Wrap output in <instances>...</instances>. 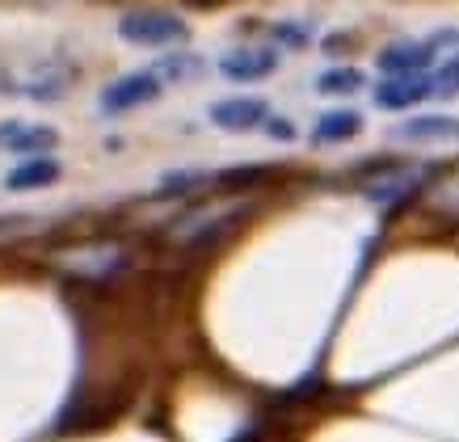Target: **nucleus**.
<instances>
[{"label": "nucleus", "instance_id": "obj_1", "mask_svg": "<svg viewBox=\"0 0 459 442\" xmlns=\"http://www.w3.org/2000/svg\"><path fill=\"white\" fill-rule=\"evenodd\" d=\"M118 39L131 47H178L190 39V26L173 9H131L118 17Z\"/></svg>", "mask_w": 459, "mask_h": 442}, {"label": "nucleus", "instance_id": "obj_2", "mask_svg": "<svg viewBox=\"0 0 459 442\" xmlns=\"http://www.w3.org/2000/svg\"><path fill=\"white\" fill-rule=\"evenodd\" d=\"M430 178V165H396V160H384L376 165L371 178L359 181V194L371 203V207H396L409 194H418Z\"/></svg>", "mask_w": 459, "mask_h": 442}, {"label": "nucleus", "instance_id": "obj_3", "mask_svg": "<svg viewBox=\"0 0 459 442\" xmlns=\"http://www.w3.org/2000/svg\"><path fill=\"white\" fill-rule=\"evenodd\" d=\"M76 81H81L76 64H68V59H59V56H47V59H39V64H30V68L13 72L17 93L30 97V101H39V106L64 101Z\"/></svg>", "mask_w": 459, "mask_h": 442}, {"label": "nucleus", "instance_id": "obj_4", "mask_svg": "<svg viewBox=\"0 0 459 442\" xmlns=\"http://www.w3.org/2000/svg\"><path fill=\"white\" fill-rule=\"evenodd\" d=\"M160 93H165V81H160L152 68L126 72V76L110 81L98 93V110L106 114V118H118V114H131V110H140V106L160 101Z\"/></svg>", "mask_w": 459, "mask_h": 442}, {"label": "nucleus", "instance_id": "obj_5", "mask_svg": "<svg viewBox=\"0 0 459 442\" xmlns=\"http://www.w3.org/2000/svg\"><path fill=\"white\" fill-rule=\"evenodd\" d=\"M215 68H220L223 81H232V84L270 81L282 68V51L274 42H245V47H232L228 56H220Z\"/></svg>", "mask_w": 459, "mask_h": 442}, {"label": "nucleus", "instance_id": "obj_6", "mask_svg": "<svg viewBox=\"0 0 459 442\" xmlns=\"http://www.w3.org/2000/svg\"><path fill=\"white\" fill-rule=\"evenodd\" d=\"M59 265H64L68 274H81V278H106L126 265V249L114 245V240H93V245L64 249L59 253Z\"/></svg>", "mask_w": 459, "mask_h": 442}, {"label": "nucleus", "instance_id": "obj_7", "mask_svg": "<svg viewBox=\"0 0 459 442\" xmlns=\"http://www.w3.org/2000/svg\"><path fill=\"white\" fill-rule=\"evenodd\" d=\"M240 211H245V198H220V203L195 207V211H186L181 220H173V232L169 236L181 240V245H190V240H203V236L228 228V220H237Z\"/></svg>", "mask_w": 459, "mask_h": 442}, {"label": "nucleus", "instance_id": "obj_8", "mask_svg": "<svg viewBox=\"0 0 459 442\" xmlns=\"http://www.w3.org/2000/svg\"><path fill=\"white\" fill-rule=\"evenodd\" d=\"M56 148H59V131L51 123H22V118H4L0 123V152L51 156Z\"/></svg>", "mask_w": 459, "mask_h": 442}, {"label": "nucleus", "instance_id": "obj_9", "mask_svg": "<svg viewBox=\"0 0 459 442\" xmlns=\"http://www.w3.org/2000/svg\"><path fill=\"white\" fill-rule=\"evenodd\" d=\"M426 97H434V76L430 72H413V76H384V81L371 89V101H376L379 110H413L421 106Z\"/></svg>", "mask_w": 459, "mask_h": 442}, {"label": "nucleus", "instance_id": "obj_10", "mask_svg": "<svg viewBox=\"0 0 459 442\" xmlns=\"http://www.w3.org/2000/svg\"><path fill=\"white\" fill-rule=\"evenodd\" d=\"M270 106L262 97H223L207 110V118L228 135H249V131H262L265 118H270Z\"/></svg>", "mask_w": 459, "mask_h": 442}, {"label": "nucleus", "instance_id": "obj_11", "mask_svg": "<svg viewBox=\"0 0 459 442\" xmlns=\"http://www.w3.org/2000/svg\"><path fill=\"white\" fill-rule=\"evenodd\" d=\"M434 59L438 51L430 47V39H396L376 56V68L384 76H413V72H430Z\"/></svg>", "mask_w": 459, "mask_h": 442}, {"label": "nucleus", "instance_id": "obj_12", "mask_svg": "<svg viewBox=\"0 0 459 442\" xmlns=\"http://www.w3.org/2000/svg\"><path fill=\"white\" fill-rule=\"evenodd\" d=\"M392 139H404V143H455L459 118L455 114H413V118L392 126Z\"/></svg>", "mask_w": 459, "mask_h": 442}, {"label": "nucleus", "instance_id": "obj_13", "mask_svg": "<svg viewBox=\"0 0 459 442\" xmlns=\"http://www.w3.org/2000/svg\"><path fill=\"white\" fill-rule=\"evenodd\" d=\"M64 178V165H59V156H22L9 173H4V190L13 194H26V190H47V186H56Z\"/></svg>", "mask_w": 459, "mask_h": 442}, {"label": "nucleus", "instance_id": "obj_14", "mask_svg": "<svg viewBox=\"0 0 459 442\" xmlns=\"http://www.w3.org/2000/svg\"><path fill=\"white\" fill-rule=\"evenodd\" d=\"M362 131L359 110H325L312 126V143H350Z\"/></svg>", "mask_w": 459, "mask_h": 442}, {"label": "nucleus", "instance_id": "obj_15", "mask_svg": "<svg viewBox=\"0 0 459 442\" xmlns=\"http://www.w3.org/2000/svg\"><path fill=\"white\" fill-rule=\"evenodd\" d=\"M265 39L274 42L279 51H307L316 42V22H307V17H282V22L265 26Z\"/></svg>", "mask_w": 459, "mask_h": 442}, {"label": "nucleus", "instance_id": "obj_16", "mask_svg": "<svg viewBox=\"0 0 459 442\" xmlns=\"http://www.w3.org/2000/svg\"><path fill=\"white\" fill-rule=\"evenodd\" d=\"M152 72H156V76H160L165 84L198 81V76L207 72V56H198V51H173V47H169V56L156 59Z\"/></svg>", "mask_w": 459, "mask_h": 442}, {"label": "nucleus", "instance_id": "obj_17", "mask_svg": "<svg viewBox=\"0 0 459 442\" xmlns=\"http://www.w3.org/2000/svg\"><path fill=\"white\" fill-rule=\"evenodd\" d=\"M359 89H367V76L354 64H337V68H325L316 76V93H325V97H350V93H359Z\"/></svg>", "mask_w": 459, "mask_h": 442}, {"label": "nucleus", "instance_id": "obj_18", "mask_svg": "<svg viewBox=\"0 0 459 442\" xmlns=\"http://www.w3.org/2000/svg\"><path fill=\"white\" fill-rule=\"evenodd\" d=\"M426 203H430L434 215H443V220H459V169H451L438 186H430Z\"/></svg>", "mask_w": 459, "mask_h": 442}, {"label": "nucleus", "instance_id": "obj_19", "mask_svg": "<svg viewBox=\"0 0 459 442\" xmlns=\"http://www.w3.org/2000/svg\"><path fill=\"white\" fill-rule=\"evenodd\" d=\"M434 97H459V51L455 56H446L443 64H438V72H434Z\"/></svg>", "mask_w": 459, "mask_h": 442}, {"label": "nucleus", "instance_id": "obj_20", "mask_svg": "<svg viewBox=\"0 0 459 442\" xmlns=\"http://www.w3.org/2000/svg\"><path fill=\"white\" fill-rule=\"evenodd\" d=\"M265 135L274 139V143H291L295 135H299V131H295V123L291 118H287V114H270V118H265V126H262Z\"/></svg>", "mask_w": 459, "mask_h": 442}, {"label": "nucleus", "instance_id": "obj_21", "mask_svg": "<svg viewBox=\"0 0 459 442\" xmlns=\"http://www.w3.org/2000/svg\"><path fill=\"white\" fill-rule=\"evenodd\" d=\"M430 47L438 51V56H455L459 51V26H443L430 34Z\"/></svg>", "mask_w": 459, "mask_h": 442}, {"label": "nucleus", "instance_id": "obj_22", "mask_svg": "<svg viewBox=\"0 0 459 442\" xmlns=\"http://www.w3.org/2000/svg\"><path fill=\"white\" fill-rule=\"evenodd\" d=\"M39 228V220H30V215H17V220H0V240H13V236H26Z\"/></svg>", "mask_w": 459, "mask_h": 442}, {"label": "nucleus", "instance_id": "obj_23", "mask_svg": "<svg viewBox=\"0 0 459 442\" xmlns=\"http://www.w3.org/2000/svg\"><path fill=\"white\" fill-rule=\"evenodd\" d=\"M9 93H17V84H13V72H4V68H0V97H9Z\"/></svg>", "mask_w": 459, "mask_h": 442}]
</instances>
